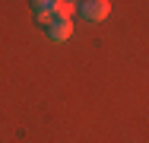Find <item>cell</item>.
I'll use <instances>...</instances> for the list:
<instances>
[{"mask_svg": "<svg viewBox=\"0 0 149 143\" xmlns=\"http://www.w3.org/2000/svg\"><path fill=\"white\" fill-rule=\"evenodd\" d=\"M79 16L86 22H105L111 16V0H79Z\"/></svg>", "mask_w": 149, "mask_h": 143, "instance_id": "6da1fadb", "label": "cell"}, {"mask_svg": "<svg viewBox=\"0 0 149 143\" xmlns=\"http://www.w3.org/2000/svg\"><path fill=\"white\" fill-rule=\"evenodd\" d=\"M45 32H48V38L51 41H67L70 35H73V19H60V16H54L48 26H45Z\"/></svg>", "mask_w": 149, "mask_h": 143, "instance_id": "7a4b0ae2", "label": "cell"}, {"mask_svg": "<svg viewBox=\"0 0 149 143\" xmlns=\"http://www.w3.org/2000/svg\"><path fill=\"white\" fill-rule=\"evenodd\" d=\"M32 3V13H35V19L41 22V26H48L51 19H54V6H57V0H29Z\"/></svg>", "mask_w": 149, "mask_h": 143, "instance_id": "3957f363", "label": "cell"}, {"mask_svg": "<svg viewBox=\"0 0 149 143\" xmlns=\"http://www.w3.org/2000/svg\"><path fill=\"white\" fill-rule=\"evenodd\" d=\"M76 13V3H70V0H57V6H54V16H60V19H70Z\"/></svg>", "mask_w": 149, "mask_h": 143, "instance_id": "277c9868", "label": "cell"}, {"mask_svg": "<svg viewBox=\"0 0 149 143\" xmlns=\"http://www.w3.org/2000/svg\"><path fill=\"white\" fill-rule=\"evenodd\" d=\"M70 3H79V0H70Z\"/></svg>", "mask_w": 149, "mask_h": 143, "instance_id": "5b68a950", "label": "cell"}]
</instances>
